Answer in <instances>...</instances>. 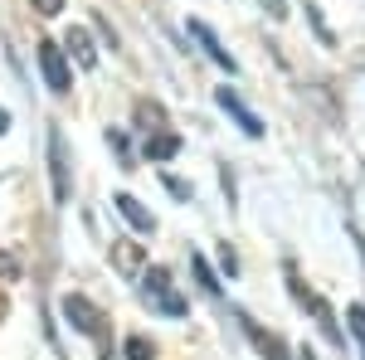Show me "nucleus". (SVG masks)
Here are the masks:
<instances>
[{
  "label": "nucleus",
  "instance_id": "1",
  "mask_svg": "<svg viewBox=\"0 0 365 360\" xmlns=\"http://www.w3.org/2000/svg\"><path fill=\"white\" fill-rule=\"evenodd\" d=\"M141 297H146V307H156V312H166V317H185V297L170 287V273H166V268L141 273Z\"/></svg>",
  "mask_w": 365,
  "mask_h": 360
},
{
  "label": "nucleus",
  "instance_id": "2",
  "mask_svg": "<svg viewBox=\"0 0 365 360\" xmlns=\"http://www.w3.org/2000/svg\"><path fill=\"white\" fill-rule=\"evenodd\" d=\"M34 54H39V68H44V83H49V93H68L73 88V73H68V58H63V49H58L54 39H39L34 44Z\"/></svg>",
  "mask_w": 365,
  "mask_h": 360
},
{
  "label": "nucleus",
  "instance_id": "3",
  "mask_svg": "<svg viewBox=\"0 0 365 360\" xmlns=\"http://www.w3.org/2000/svg\"><path fill=\"white\" fill-rule=\"evenodd\" d=\"M63 322H68L78 336H103V322H108V317L88 302L83 292H68V297H63Z\"/></svg>",
  "mask_w": 365,
  "mask_h": 360
},
{
  "label": "nucleus",
  "instance_id": "4",
  "mask_svg": "<svg viewBox=\"0 0 365 360\" xmlns=\"http://www.w3.org/2000/svg\"><path fill=\"white\" fill-rule=\"evenodd\" d=\"M49 170H54V200L58 205H68V195H73V175H68V146H63V132H49Z\"/></svg>",
  "mask_w": 365,
  "mask_h": 360
},
{
  "label": "nucleus",
  "instance_id": "5",
  "mask_svg": "<svg viewBox=\"0 0 365 360\" xmlns=\"http://www.w3.org/2000/svg\"><path fill=\"white\" fill-rule=\"evenodd\" d=\"M190 39H195L200 49H205V54H210V63H220V68H225V73H239V63H234V54H229L225 44H220V34H215V29L205 25V20H190Z\"/></svg>",
  "mask_w": 365,
  "mask_h": 360
},
{
  "label": "nucleus",
  "instance_id": "6",
  "mask_svg": "<svg viewBox=\"0 0 365 360\" xmlns=\"http://www.w3.org/2000/svg\"><path fill=\"white\" fill-rule=\"evenodd\" d=\"M215 98H220V108H225L229 117H234V122L244 127V137H263V122H258V117H253V112L239 103V93H234V88H220Z\"/></svg>",
  "mask_w": 365,
  "mask_h": 360
},
{
  "label": "nucleus",
  "instance_id": "7",
  "mask_svg": "<svg viewBox=\"0 0 365 360\" xmlns=\"http://www.w3.org/2000/svg\"><path fill=\"white\" fill-rule=\"evenodd\" d=\"M113 205H117V215H122V220L132 224V229H137V234H151V229H156V220H151V210H146V205H141L137 195H117Z\"/></svg>",
  "mask_w": 365,
  "mask_h": 360
},
{
  "label": "nucleus",
  "instance_id": "8",
  "mask_svg": "<svg viewBox=\"0 0 365 360\" xmlns=\"http://www.w3.org/2000/svg\"><path fill=\"white\" fill-rule=\"evenodd\" d=\"M113 263L127 277H137L141 263H146V249H141V244H132V239H113Z\"/></svg>",
  "mask_w": 365,
  "mask_h": 360
},
{
  "label": "nucleus",
  "instance_id": "9",
  "mask_svg": "<svg viewBox=\"0 0 365 360\" xmlns=\"http://www.w3.org/2000/svg\"><path fill=\"white\" fill-rule=\"evenodd\" d=\"M63 44H68V54L78 58L83 68H93V63H98V49H93V39H88V29H68V39H63Z\"/></svg>",
  "mask_w": 365,
  "mask_h": 360
},
{
  "label": "nucleus",
  "instance_id": "10",
  "mask_svg": "<svg viewBox=\"0 0 365 360\" xmlns=\"http://www.w3.org/2000/svg\"><path fill=\"white\" fill-rule=\"evenodd\" d=\"M175 151H180V137H175V132H151V137H146V156H151V161H170Z\"/></svg>",
  "mask_w": 365,
  "mask_h": 360
},
{
  "label": "nucleus",
  "instance_id": "11",
  "mask_svg": "<svg viewBox=\"0 0 365 360\" xmlns=\"http://www.w3.org/2000/svg\"><path fill=\"white\" fill-rule=\"evenodd\" d=\"M137 127L146 132V137H151V132H166V112H161V103H146V98H141L137 103Z\"/></svg>",
  "mask_w": 365,
  "mask_h": 360
},
{
  "label": "nucleus",
  "instance_id": "12",
  "mask_svg": "<svg viewBox=\"0 0 365 360\" xmlns=\"http://www.w3.org/2000/svg\"><path fill=\"white\" fill-rule=\"evenodd\" d=\"M302 302H307L312 312H317V322H322V331H327V336H331V341H336V346H341L346 336H341V326H336V322H331V307L322 302V297H302Z\"/></svg>",
  "mask_w": 365,
  "mask_h": 360
},
{
  "label": "nucleus",
  "instance_id": "13",
  "mask_svg": "<svg viewBox=\"0 0 365 360\" xmlns=\"http://www.w3.org/2000/svg\"><path fill=\"white\" fill-rule=\"evenodd\" d=\"M190 268H195V282L210 292V297H220V277L210 273V263H205V253H190Z\"/></svg>",
  "mask_w": 365,
  "mask_h": 360
},
{
  "label": "nucleus",
  "instance_id": "14",
  "mask_svg": "<svg viewBox=\"0 0 365 360\" xmlns=\"http://www.w3.org/2000/svg\"><path fill=\"white\" fill-rule=\"evenodd\" d=\"M127 360H156V346L146 336H127Z\"/></svg>",
  "mask_w": 365,
  "mask_h": 360
},
{
  "label": "nucleus",
  "instance_id": "15",
  "mask_svg": "<svg viewBox=\"0 0 365 360\" xmlns=\"http://www.w3.org/2000/svg\"><path fill=\"white\" fill-rule=\"evenodd\" d=\"M346 317H351V331H356V336H361V341H365V307L356 302V307H351V312H346Z\"/></svg>",
  "mask_w": 365,
  "mask_h": 360
},
{
  "label": "nucleus",
  "instance_id": "16",
  "mask_svg": "<svg viewBox=\"0 0 365 360\" xmlns=\"http://www.w3.org/2000/svg\"><path fill=\"white\" fill-rule=\"evenodd\" d=\"M34 10H39V15H58V10H63V0H34Z\"/></svg>",
  "mask_w": 365,
  "mask_h": 360
},
{
  "label": "nucleus",
  "instance_id": "17",
  "mask_svg": "<svg viewBox=\"0 0 365 360\" xmlns=\"http://www.w3.org/2000/svg\"><path fill=\"white\" fill-rule=\"evenodd\" d=\"M346 229H351V244H356V249H361V258H365V234L356 229V224H346Z\"/></svg>",
  "mask_w": 365,
  "mask_h": 360
},
{
  "label": "nucleus",
  "instance_id": "18",
  "mask_svg": "<svg viewBox=\"0 0 365 360\" xmlns=\"http://www.w3.org/2000/svg\"><path fill=\"white\" fill-rule=\"evenodd\" d=\"M5 132H10V112L0 108V137H5Z\"/></svg>",
  "mask_w": 365,
  "mask_h": 360
},
{
  "label": "nucleus",
  "instance_id": "19",
  "mask_svg": "<svg viewBox=\"0 0 365 360\" xmlns=\"http://www.w3.org/2000/svg\"><path fill=\"white\" fill-rule=\"evenodd\" d=\"M5 312H10V302H5V292H0V317H5Z\"/></svg>",
  "mask_w": 365,
  "mask_h": 360
}]
</instances>
